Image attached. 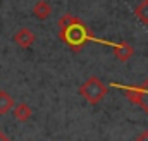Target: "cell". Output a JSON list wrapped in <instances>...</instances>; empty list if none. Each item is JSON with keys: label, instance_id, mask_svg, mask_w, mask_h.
Masks as SVG:
<instances>
[{"label": "cell", "instance_id": "obj_1", "mask_svg": "<svg viewBox=\"0 0 148 141\" xmlns=\"http://www.w3.org/2000/svg\"><path fill=\"white\" fill-rule=\"evenodd\" d=\"M59 38L73 50V52H81L84 48L86 43L90 41H97V43H103L110 47L112 41L109 40H98L95 38L91 29L74 14H64L59 19Z\"/></svg>", "mask_w": 148, "mask_h": 141}, {"label": "cell", "instance_id": "obj_5", "mask_svg": "<svg viewBox=\"0 0 148 141\" xmlns=\"http://www.w3.org/2000/svg\"><path fill=\"white\" fill-rule=\"evenodd\" d=\"M14 43L17 45V47H21V48H29L33 43H35V40H36V35L33 33V31H29L28 28H21L16 35H14Z\"/></svg>", "mask_w": 148, "mask_h": 141}, {"label": "cell", "instance_id": "obj_6", "mask_svg": "<svg viewBox=\"0 0 148 141\" xmlns=\"http://www.w3.org/2000/svg\"><path fill=\"white\" fill-rule=\"evenodd\" d=\"M50 14H52V5H50V2H47V0H38L36 3H35V7H33V16H35L36 19L45 21V19L50 17Z\"/></svg>", "mask_w": 148, "mask_h": 141}, {"label": "cell", "instance_id": "obj_10", "mask_svg": "<svg viewBox=\"0 0 148 141\" xmlns=\"http://www.w3.org/2000/svg\"><path fill=\"white\" fill-rule=\"evenodd\" d=\"M136 141H148V131H143L141 134H138Z\"/></svg>", "mask_w": 148, "mask_h": 141}, {"label": "cell", "instance_id": "obj_8", "mask_svg": "<svg viewBox=\"0 0 148 141\" xmlns=\"http://www.w3.org/2000/svg\"><path fill=\"white\" fill-rule=\"evenodd\" d=\"M16 105L12 97L7 91H0V115H5L12 110V107Z\"/></svg>", "mask_w": 148, "mask_h": 141}, {"label": "cell", "instance_id": "obj_2", "mask_svg": "<svg viewBox=\"0 0 148 141\" xmlns=\"http://www.w3.org/2000/svg\"><path fill=\"white\" fill-rule=\"evenodd\" d=\"M107 86L102 83L100 77L90 76L81 86H79V95L91 105H98L105 97H107Z\"/></svg>", "mask_w": 148, "mask_h": 141}, {"label": "cell", "instance_id": "obj_9", "mask_svg": "<svg viewBox=\"0 0 148 141\" xmlns=\"http://www.w3.org/2000/svg\"><path fill=\"white\" fill-rule=\"evenodd\" d=\"M134 16H136L143 24H148V0L140 2V3L134 7Z\"/></svg>", "mask_w": 148, "mask_h": 141}, {"label": "cell", "instance_id": "obj_4", "mask_svg": "<svg viewBox=\"0 0 148 141\" xmlns=\"http://www.w3.org/2000/svg\"><path fill=\"white\" fill-rule=\"evenodd\" d=\"M114 48V57L121 62H127L133 55H134V48L133 45H129L127 41H119V43H114L112 45Z\"/></svg>", "mask_w": 148, "mask_h": 141}, {"label": "cell", "instance_id": "obj_11", "mask_svg": "<svg viewBox=\"0 0 148 141\" xmlns=\"http://www.w3.org/2000/svg\"><path fill=\"white\" fill-rule=\"evenodd\" d=\"M0 141H10V140H9V136H7L5 133H2V131H0Z\"/></svg>", "mask_w": 148, "mask_h": 141}, {"label": "cell", "instance_id": "obj_7", "mask_svg": "<svg viewBox=\"0 0 148 141\" xmlns=\"http://www.w3.org/2000/svg\"><path fill=\"white\" fill-rule=\"evenodd\" d=\"M12 112H14V117L19 120V122H26L31 119L33 115V110L28 103H17V105L12 107Z\"/></svg>", "mask_w": 148, "mask_h": 141}, {"label": "cell", "instance_id": "obj_3", "mask_svg": "<svg viewBox=\"0 0 148 141\" xmlns=\"http://www.w3.org/2000/svg\"><path fill=\"white\" fill-rule=\"evenodd\" d=\"M114 88H119L124 97L127 100H131L133 103H136L138 107H141L145 112L148 114V77L143 84H138V86H127V84H115L112 83Z\"/></svg>", "mask_w": 148, "mask_h": 141}]
</instances>
